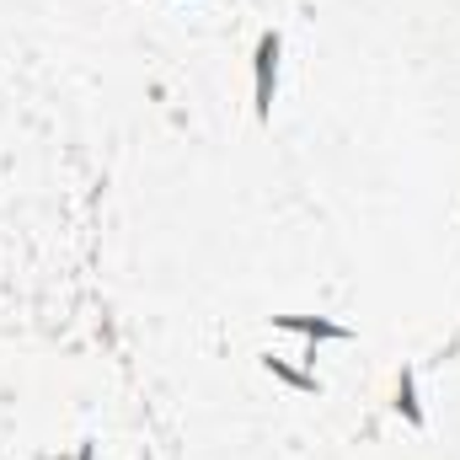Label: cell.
<instances>
[{
    "label": "cell",
    "instance_id": "cell-1",
    "mask_svg": "<svg viewBox=\"0 0 460 460\" xmlns=\"http://www.w3.org/2000/svg\"><path fill=\"white\" fill-rule=\"evenodd\" d=\"M252 70H257V118L268 123L273 118V86H279V32H262L257 38Z\"/></svg>",
    "mask_w": 460,
    "mask_h": 460
},
{
    "label": "cell",
    "instance_id": "cell-2",
    "mask_svg": "<svg viewBox=\"0 0 460 460\" xmlns=\"http://www.w3.org/2000/svg\"><path fill=\"white\" fill-rule=\"evenodd\" d=\"M279 327L305 332V338H348V327H338V322H311V316H279Z\"/></svg>",
    "mask_w": 460,
    "mask_h": 460
},
{
    "label": "cell",
    "instance_id": "cell-3",
    "mask_svg": "<svg viewBox=\"0 0 460 460\" xmlns=\"http://www.w3.org/2000/svg\"><path fill=\"white\" fill-rule=\"evenodd\" d=\"M396 407L412 429H423V407H418V391H412V369H402V385H396Z\"/></svg>",
    "mask_w": 460,
    "mask_h": 460
},
{
    "label": "cell",
    "instance_id": "cell-4",
    "mask_svg": "<svg viewBox=\"0 0 460 460\" xmlns=\"http://www.w3.org/2000/svg\"><path fill=\"white\" fill-rule=\"evenodd\" d=\"M262 364H268L279 380H289V385H300V391H316V380H311V375H300V369H289L284 358H262Z\"/></svg>",
    "mask_w": 460,
    "mask_h": 460
},
{
    "label": "cell",
    "instance_id": "cell-5",
    "mask_svg": "<svg viewBox=\"0 0 460 460\" xmlns=\"http://www.w3.org/2000/svg\"><path fill=\"white\" fill-rule=\"evenodd\" d=\"M75 460H92V445H81V456H75Z\"/></svg>",
    "mask_w": 460,
    "mask_h": 460
}]
</instances>
